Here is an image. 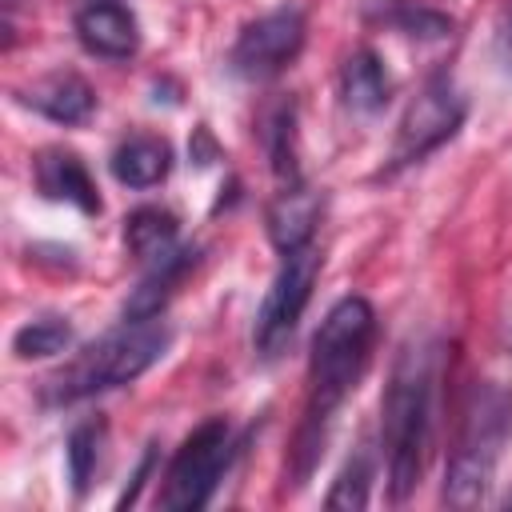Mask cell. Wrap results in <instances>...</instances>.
<instances>
[{"instance_id":"cell-1","label":"cell","mask_w":512,"mask_h":512,"mask_svg":"<svg viewBox=\"0 0 512 512\" xmlns=\"http://www.w3.org/2000/svg\"><path fill=\"white\" fill-rule=\"evenodd\" d=\"M372 336H376V312L364 296H344L328 308L320 320V332L312 340V364H308V404L296 436V468L292 484H304L312 472L320 444L328 436V424L344 396L356 388V380L368 368L372 356Z\"/></svg>"},{"instance_id":"cell-2","label":"cell","mask_w":512,"mask_h":512,"mask_svg":"<svg viewBox=\"0 0 512 512\" xmlns=\"http://www.w3.org/2000/svg\"><path fill=\"white\" fill-rule=\"evenodd\" d=\"M432 380L436 348L428 340H408L392 364V380L384 392V456L392 500H404L420 484L432 436Z\"/></svg>"},{"instance_id":"cell-3","label":"cell","mask_w":512,"mask_h":512,"mask_svg":"<svg viewBox=\"0 0 512 512\" xmlns=\"http://www.w3.org/2000/svg\"><path fill=\"white\" fill-rule=\"evenodd\" d=\"M172 332L160 316H148V320H124L116 332L100 336L96 344H88L68 368H60L44 396L52 404H72V400H84V396H96V392H108V388H120L136 376H144L168 348Z\"/></svg>"},{"instance_id":"cell-4","label":"cell","mask_w":512,"mask_h":512,"mask_svg":"<svg viewBox=\"0 0 512 512\" xmlns=\"http://www.w3.org/2000/svg\"><path fill=\"white\" fill-rule=\"evenodd\" d=\"M512 436V388L484 380L472 388L460 420V436L444 472V500L452 508H476L488 496L496 460Z\"/></svg>"},{"instance_id":"cell-5","label":"cell","mask_w":512,"mask_h":512,"mask_svg":"<svg viewBox=\"0 0 512 512\" xmlns=\"http://www.w3.org/2000/svg\"><path fill=\"white\" fill-rule=\"evenodd\" d=\"M228 456H232V428L224 416H212L204 420L184 444L180 452L172 456L168 464V476H164V492H160V504L172 508V512H192V508H204L228 468Z\"/></svg>"},{"instance_id":"cell-6","label":"cell","mask_w":512,"mask_h":512,"mask_svg":"<svg viewBox=\"0 0 512 512\" xmlns=\"http://www.w3.org/2000/svg\"><path fill=\"white\" fill-rule=\"evenodd\" d=\"M316 276H320V252L312 248V240L284 252L280 272H276V280H272V288L256 312V328H252V344L264 360H276L288 348V340H292V332H296V324L312 300Z\"/></svg>"},{"instance_id":"cell-7","label":"cell","mask_w":512,"mask_h":512,"mask_svg":"<svg viewBox=\"0 0 512 512\" xmlns=\"http://www.w3.org/2000/svg\"><path fill=\"white\" fill-rule=\"evenodd\" d=\"M460 124H464V96L456 92L448 76H432L420 88V96L408 104V112L400 116L396 144H392V168L424 160L444 140H452Z\"/></svg>"},{"instance_id":"cell-8","label":"cell","mask_w":512,"mask_h":512,"mask_svg":"<svg viewBox=\"0 0 512 512\" xmlns=\"http://www.w3.org/2000/svg\"><path fill=\"white\" fill-rule=\"evenodd\" d=\"M300 44H304V12L296 4H280L240 32L232 48V72L244 80H268L296 60Z\"/></svg>"},{"instance_id":"cell-9","label":"cell","mask_w":512,"mask_h":512,"mask_svg":"<svg viewBox=\"0 0 512 512\" xmlns=\"http://www.w3.org/2000/svg\"><path fill=\"white\" fill-rule=\"evenodd\" d=\"M76 36L92 56H104V60H128L140 44L132 12L124 4H112V0H92L88 8H80L76 12Z\"/></svg>"},{"instance_id":"cell-10","label":"cell","mask_w":512,"mask_h":512,"mask_svg":"<svg viewBox=\"0 0 512 512\" xmlns=\"http://www.w3.org/2000/svg\"><path fill=\"white\" fill-rule=\"evenodd\" d=\"M36 188L48 196V200H64V204H76L80 212H100V196H96V184L84 168V160L76 152H64V148H48L36 156Z\"/></svg>"},{"instance_id":"cell-11","label":"cell","mask_w":512,"mask_h":512,"mask_svg":"<svg viewBox=\"0 0 512 512\" xmlns=\"http://www.w3.org/2000/svg\"><path fill=\"white\" fill-rule=\"evenodd\" d=\"M316 216H320V200L316 192H308L300 180H292L268 208V236L280 252H292L300 244L312 240V228H316Z\"/></svg>"},{"instance_id":"cell-12","label":"cell","mask_w":512,"mask_h":512,"mask_svg":"<svg viewBox=\"0 0 512 512\" xmlns=\"http://www.w3.org/2000/svg\"><path fill=\"white\" fill-rule=\"evenodd\" d=\"M24 104H32L36 112H44L56 124H80L92 116L96 96L76 72H56V76H44L40 84H32L24 92Z\"/></svg>"},{"instance_id":"cell-13","label":"cell","mask_w":512,"mask_h":512,"mask_svg":"<svg viewBox=\"0 0 512 512\" xmlns=\"http://www.w3.org/2000/svg\"><path fill=\"white\" fill-rule=\"evenodd\" d=\"M388 92H392V80H388V72H384L376 52L360 48V52H352L344 60V68H340V96H344V104L356 116L380 112L388 104Z\"/></svg>"},{"instance_id":"cell-14","label":"cell","mask_w":512,"mask_h":512,"mask_svg":"<svg viewBox=\"0 0 512 512\" xmlns=\"http://www.w3.org/2000/svg\"><path fill=\"white\" fill-rule=\"evenodd\" d=\"M172 168V148L160 136H128L116 152H112V176L128 188H152L168 176Z\"/></svg>"},{"instance_id":"cell-15","label":"cell","mask_w":512,"mask_h":512,"mask_svg":"<svg viewBox=\"0 0 512 512\" xmlns=\"http://www.w3.org/2000/svg\"><path fill=\"white\" fill-rule=\"evenodd\" d=\"M176 216L164 212V208H136L124 224V240H128V252L144 264H160L176 252Z\"/></svg>"},{"instance_id":"cell-16","label":"cell","mask_w":512,"mask_h":512,"mask_svg":"<svg viewBox=\"0 0 512 512\" xmlns=\"http://www.w3.org/2000/svg\"><path fill=\"white\" fill-rule=\"evenodd\" d=\"M364 16L376 24H388L404 36H420V40H444L452 32V20L444 12L416 4V0H368Z\"/></svg>"},{"instance_id":"cell-17","label":"cell","mask_w":512,"mask_h":512,"mask_svg":"<svg viewBox=\"0 0 512 512\" xmlns=\"http://www.w3.org/2000/svg\"><path fill=\"white\" fill-rule=\"evenodd\" d=\"M72 344V324L60 320V316H40V320H28L16 336H12V352L20 360H32V356H56Z\"/></svg>"},{"instance_id":"cell-18","label":"cell","mask_w":512,"mask_h":512,"mask_svg":"<svg viewBox=\"0 0 512 512\" xmlns=\"http://www.w3.org/2000/svg\"><path fill=\"white\" fill-rule=\"evenodd\" d=\"M100 440H104V424L100 420H84L72 428L68 436V476H72V488L84 492L96 464H100Z\"/></svg>"},{"instance_id":"cell-19","label":"cell","mask_w":512,"mask_h":512,"mask_svg":"<svg viewBox=\"0 0 512 512\" xmlns=\"http://www.w3.org/2000/svg\"><path fill=\"white\" fill-rule=\"evenodd\" d=\"M368 480H372V468H368V456H352L344 464V472L336 476L332 492H328V508H364L368 504Z\"/></svg>"},{"instance_id":"cell-20","label":"cell","mask_w":512,"mask_h":512,"mask_svg":"<svg viewBox=\"0 0 512 512\" xmlns=\"http://www.w3.org/2000/svg\"><path fill=\"white\" fill-rule=\"evenodd\" d=\"M504 56H508V64H512V20H508V32H504Z\"/></svg>"}]
</instances>
